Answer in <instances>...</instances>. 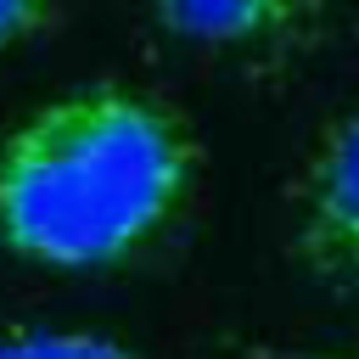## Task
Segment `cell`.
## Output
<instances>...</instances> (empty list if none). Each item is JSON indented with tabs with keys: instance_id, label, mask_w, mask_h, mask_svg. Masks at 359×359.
Segmentation results:
<instances>
[{
	"instance_id": "obj_1",
	"label": "cell",
	"mask_w": 359,
	"mask_h": 359,
	"mask_svg": "<svg viewBox=\"0 0 359 359\" xmlns=\"http://www.w3.org/2000/svg\"><path fill=\"white\" fill-rule=\"evenodd\" d=\"M196 135L174 101L129 79L67 84L0 140V241L56 269L140 252L185 202Z\"/></svg>"
},
{
	"instance_id": "obj_2",
	"label": "cell",
	"mask_w": 359,
	"mask_h": 359,
	"mask_svg": "<svg viewBox=\"0 0 359 359\" xmlns=\"http://www.w3.org/2000/svg\"><path fill=\"white\" fill-rule=\"evenodd\" d=\"M292 236L320 275L359 286V107L331 118L303 157L292 185Z\"/></svg>"
},
{
	"instance_id": "obj_3",
	"label": "cell",
	"mask_w": 359,
	"mask_h": 359,
	"mask_svg": "<svg viewBox=\"0 0 359 359\" xmlns=\"http://www.w3.org/2000/svg\"><path fill=\"white\" fill-rule=\"evenodd\" d=\"M151 17L196 45H258L314 22V11L292 0H163Z\"/></svg>"
},
{
	"instance_id": "obj_4",
	"label": "cell",
	"mask_w": 359,
	"mask_h": 359,
	"mask_svg": "<svg viewBox=\"0 0 359 359\" xmlns=\"http://www.w3.org/2000/svg\"><path fill=\"white\" fill-rule=\"evenodd\" d=\"M0 359H140L123 342L101 331H45V325H17L0 337Z\"/></svg>"
},
{
	"instance_id": "obj_5",
	"label": "cell",
	"mask_w": 359,
	"mask_h": 359,
	"mask_svg": "<svg viewBox=\"0 0 359 359\" xmlns=\"http://www.w3.org/2000/svg\"><path fill=\"white\" fill-rule=\"evenodd\" d=\"M45 22H50V6H39V0H0V50H11L17 39H28Z\"/></svg>"
},
{
	"instance_id": "obj_6",
	"label": "cell",
	"mask_w": 359,
	"mask_h": 359,
	"mask_svg": "<svg viewBox=\"0 0 359 359\" xmlns=\"http://www.w3.org/2000/svg\"><path fill=\"white\" fill-rule=\"evenodd\" d=\"M320 359H353V353H320Z\"/></svg>"
}]
</instances>
